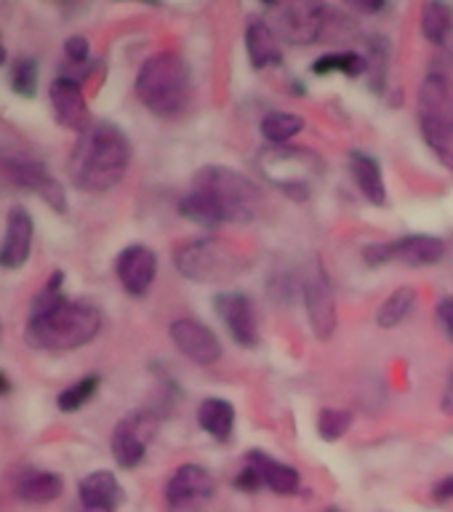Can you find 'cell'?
I'll return each instance as SVG.
<instances>
[{"label": "cell", "mask_w": 453, "mask_h": 512, "mask_svg": "<svg viewBox=\"0 0 453 512\" xmlns=\"http://www.w3.org/2000/svg\"><path fill=\"white\" fill-rule=\"evenodd\" d=\"M435 499H438V502H448V499H453V475L446 480H440L438 486H435Z\"/></svg>", "instance_id": "cell-36"}, {"label": "cell", "mask_w": 453, "mask_h": 512, "mask_svg": "<svg viewBox=\"0 0 453 512\" xmlns=\"http://www.w3.org/2000/svg\"><path fill=\"white\" fill-rule=\"evenodd\" d=\"M38 62L32 56H16L11 64V91L22 99L38 94Z\"/></svg>", "instance_id": "cell-29"}, {"label": "cell", "mask_w": 453, "mask_h": 512, "mask_svg": "<svg viewBox=\"0 0 453 512\" xmlns=\"http://www.w3.org/2000/svg\"><path fill=\"white\" fill-rule=\"evenodd\" d=\"M168 334L174 339L176 350L182 352L184 358H190L198 366H211L216 360L222 358V342L219 336L200 320L192 318H179L171 323Z\"/></svg>", "instance_id": "cell-13"}, {"label": "cell", "mask_w": 453, "mask_h": 512, "mask_svg": "<svg viewBox=\"0 0 453 512\" xmlns=\"http://www.w3.org/2000/svg\"><path fill=\"white\" fill-rule=\"evenodd\" d=\"M198 422L211 438L224 443V440H230L232 427H235V408H232L230 400L208 398L200 403Z\"/></svg>", "instance_id": "cell-24"}, {"label": "cell", "mask_w": 453, "mask_h": 512, "mask_svg": "<svg viewBox=\"0 0 453 512\" xmlns=\"http://www.w3.org/2000/svg\"><path fill=\"white\" fill-rule=\"evenodd\" d=\"M446 256V243L435 235H406L392 243H374L363 248V262L368 267L400 262L406 267H430Z\"/></svg>", "instance_id": "cell-9"}, {"label": "cell", "mask_w": 453, "mask_h": 512, "mask_svg": "<svg viewBox=\"0 0 453 512\" xmlns=\"http://www.w3.org/2000/svg\"><path fill=\"white\" fill-rule=\"evenodd\" d=\"M96 390H99V376L91 374L86 376V379H80V382L70 384V387H64V390L59 392V398H56V406H59V411H64V414L80 411L88 400L94 398Z\"/></svg>", "instance_id": "cell-30"}, {"label": "cell", "mask_w": 453, "mask_h": 512, "mask_svg": "<svg viewBox=\"0 0 453 512\" xmlns=\"http://www.w3.org/2000/svg\"><path fill=\"white\" fill-rule=\"evenodd\" d=\"M35 238V222L24 206H14L6 216V232L0 243V267L3 270H19L27 264Z\"/></svg>", "instance_id": "cell-16"}, {"label": "cell", "mask_w": 453, "mask_h": 512, "mask_svg": "<svg viewBox=\"0 0 453 512\" xmlns=\"http://www.w3.org/2000/svg\"><path fill=\"white\" fill-rule=\"evenodd\" d=\"M315 75H328V72H344L350 78H358L363 72H368V59L366 56L355 54V51H342V54H328L320 56L318 62L312 64Z\"/></svg>", "instance_id": "cell-28"}, {"label": "cell", "mask_w": 453, "mask_h": 512, "mask_svg": "<svg viewBox=\"0 0 453 512\" xmlns=\"http://www.w3.org/2000/svg\"><path fill=\"white\" fill-rule=\"evenodd\" d=\"M440 408H443V414L453 416V376L448 379L446 392H443V400H440Z\"/></svg>", "instance_id": "cell-37"}, {"label": "cell", "mask_w": 453, "mask_h": 512, "mask_svg": "<svg viewBox=\"0 0 453 512\" xmlns=\"http://www.w3.org/2000/svg\"><path fill=\"white\" fill-rule=\"evenodd\" d=\"M326 512H339V510H336V507H331V510H326Z\"/></svg>", "instance_id": "cell-40"}, {"label": "cell", "mask_w": 453, "mask_h": 512, "mask_svg": "<svg viewBox=\"0 0 453 512\" xmlns=\"http://www.w3.org/2000/svg\"><path fill=\"white\" fill-rule=\"evenodd\" d=\"M48 96H51V107H54V118L59 126L78 131V134H83L91 126V115H88V102L83 96V88H80V78H72V75L56 78L51 83Z\"/></svg>", "instance_id": "cell-15"}, {"label": "cell", "mask_w": 453, "mask_h": 512, "mask_svg": "<svg viewBox=\"0 0 453 512\" xmlns=\"http://www.w3.org/2000/svg\"><path fill=\"white\" fill-rule=\"evenodd\" d=\"M334 16L331 8L318 6V3H283V6H275L272 30L286 43L312 46V43L328 38Z\"/></svg>", "instance_id": "cell-8"}, {"label": "cell", "mask_w": 453, "mask_h": 512, "mask_svg": "<svg viewBox=\"0 0 453 512\" xmlns=\"http://www.w3.org/2000/svg\"><path fill=\"white\" fill-rule=\"evenodd\" d=\"M174 264L184 278L195 280V283L230 280L246 270V259L238 248H232L230 243L219 238H200L184 243L176 248Z\"/></svg>", "instance_id": "cell-6"}, {"label": "cell", "mask_w": 453, "mask_h": 512, "mask_svg": "<svg viewBox=\"0 0 453 512\" xmlns=\"http://www.w3.org/2000/svg\"><path fill=\"white\" fill-rule=\"evenodd\" d=\"M64 54H67V59H70L72 64L83 67V64L88 62V40L83 38V35H72V38H67V43H64Z\"/></svg>", "instance_id": "cell-33"}, {"label": "cell", "mask_w": 453, "mask_h": 512, "mask_svg": "<svg viewBox=\"0 0 453 512\" xmlns=\"http://www.w3.org/2000/svg\"><path fill=\"white\" fill-rule=\"evenodd\" d=\"M259 168L264 179H270L283 195L291 200H307L312 192V182L323 174V160L304 147H267L259 155Z\"/></svg>", "instance_id": "cell-5"}, {"label": "cell", "mask_w": 453, "mask_h": 512, "mask_svg": "<svg viewBox=\"0 0 453 512\" xmlns=\"http://www.w3.org/2000/svg\"><path fill=\"white\" fill-rule=\"evenodd\" d=\"M304 131V118L294 112H267L262 118V134L267 142L286 144Z\"/></svg>", "instance_id": "cell-27"}, {"label": "cell", "mask_w": 453, "mask_h": 512, "mask_svg": "<svg viewBox=\"0 0 453 512\" xmlns=\"http://www.w3.org/2000/svg\"><path fill=\"white\" fill-rule=\"evenodd\" d=\"M453 30V8L446 3H424L422 6V32L424 38L440 46L446 43L448 32Z\"/></svg>", "instance_id": "cell-26"}, {"label": "cell", "mask_w": 453, "mask_h": 512, "mask_svg": "<svg viewBox=\"0 0 453 512\" xmlns=\"http://www.w3.org/2000/svg\"><path fill=\"white\" fill-rule=\"evenodd\" d=\"M8 390H11V382H8V376L0 371V395H6Z\"/></svg>", "instance_id": "cell-38"}, {"label": "cell", "mask_w": 453, "mask_h": 512, "mask_svg": "<svg viewBox=\"0 0 453 512\" xmlns=\"http://www.w3.org/2000/svg\"><path fill=\"white\" fill-rule=\"evenodd\" d=\"M160 416L152 411H134L123 416L112 432V456L123 470H134L144 462L150 440L158 435Z\"/></svg>", "instance_id": "cell-10"}, {"label": "cell", "mask_w": 453, "mask_h": 512, "mask_svg": "<svg viewBox=\"0 0 453 512\" xmlns=\"http://www.w3.org/2000/svg\"><path fill=\"white\" fill-rule=\"evenodd\" d=\"M64 491V478L51 470L27 467L14 478V494L27 504H48L59 499Z\"/></svg>", "instance_id": "cell-20"}, {"label": "cell", "mask_w": 453, "mask_h": 512, "mask_svg": "<svg viewBox=\"0 0 453 512\" xmlns=\"http://www.w3.org/2000/svg\"><path fill=\"white\" fill-rule=\"evenodd\" d=\"M235 488L246 491V494H254V491H259V488H262V478H259V472H256L251 464H246V467L238 472V478H235Z\"/></svg>", "instance_id": "cell-34"}, {"label": "cell", "mask_w": 453, "mask_h": 512, "mask_svg": "<svg viewBox=\"0 0 453 512\" xmlns=\"http://www.w3.org/2000/svg\"><path fill=\"white\" fill-rule=\"evenodd\" d=\"M83 512H91V510H83Z\"/></svg>", "instance_id": "cell-41"}, {"label": "cell", "mask_w": 453, "mask_h": 512, "mask_svg": "<svg viewBox=\"0 0 453 512\" xmlns=\"http://www.w3.org/2000/svg\"><path fill=\"white\" fill-rule=\"evenodd\" d=\"M0 187L3 190H24L38 195L51 211L67 214V192L43 160L30 158L24 152L0 150Z\"/></svg>", "instance_id": "cell-7"}, {"label": "cell", "mask_w": 453, "mask_h": 512, "mask_svg": "<svg viewBox=\"0 0 453 512\" xmlns=\"http://www.w3.org/2000/svg\"><path fill=\"white\" fill-rule=\"evenodd\" d=\"M352 424L350 411H342V408H323L318 416V435L323 440H339L347 435Z\"/></svg>", "instance_id": "cell-31"}, {"label": "cell", "mask_w": 453, "mask_h": 512, "mask_svg": "<svg viewBox=\"0 0 453 512\" xmlns=\"http://www.w3.org/2000/svg\"><path fill=\"white\" fill-rule=\"evenodd\" d=\"M246 48L248 59L256 70L272 67V64H283V51H280V38L275 35L267 22H251L246 30Z\"/></svg>", "instance_id": "cell-22"}, {"label": "cell", "mask_w": 453, "mask_h": 512, "mask_svg": "<svg viewBox=\"0 0 453 512\" xmlns=\"http://www.w3.org/2000/svg\"><path fill=\"white\" fill-rule=\"evenodd\" d=\"M419 120L427 128L453 131V80L432 72L419 86Z\"/></svg>", "instance_id": "cell-14"}, {"label": "cell", "mask_w": 453, "mask_h": 512, "mask_svg": "<svg viewBox=\"0 0 453 512\" xmlns=\"http://www.w3.org/2000/svg\"><path fill=\"white\" fill-rule=\"evenodd\" d=\"M8 59V51H6V43H3V32H0V67L6 64Z\"/></svg>", "instance_id": "cell-39"}, {"label": "cell", "mask_w": 453, "mask_h": 512, "mask_svg": "<svg viewBox=\"0 0 453 512\" xmlns=\"http://www.w3.org/2000/svg\"><path fill=\"white\" fill-rule=\"evenodd\" d=\"M62 272L35 296L27 320V342L38 350H78L102 331V312L94 304L62 294Z\"/></svg>", "instance_id": "cell-2"}, {"label": "cell", "mask_w": 453, "mask_h": 512, "mask_svg": "<svg viewBox=\"0 0 453 512\" xmlns=\"http://www.w3.org/2000/svg\"><path fill=\"white\" fill-rule=\"evenodd\" d=\"M216 494V480L200 464H182L166 486V504L171 512H200Z\"/></svg>", "instance_id": "cell-12"}, {"label": "cell", "mask_w": 453, "mask_h": 512, "mask_svg": "<svg viewBox=\"0 0 453 512\" xmlns=\"http://www.w3.org/2000/svg\"><path fill=\"white\" fill-rule=\"evenodd\" d=\"M214 310L240 347H254L256 339H259V326H256L254 307H251L246 294L222 291V294L214 296Z\"/></svg>", "instance_id": "cell-17"}, {"label": "cell", "mask_w": 453, "mask_h": 512, "mask_svg": "<svg viewBox=\"0 0 453 512\" xmlns=\"http://www.w3.org/2000/svg\"><path fill=\"white\" fill-rule=\"evenodd\" d=\"M136 96L152 115L176 118L190 102V70L179 54L160 51L136 75Z\"/></svg>", "instance_id": "cell-4"}, {"label": "cell", "mask_w": 453, "mask_h": 512, "mask_svg": "<svg viewBox=\"0 0 453 512\" xmlns=\"http://www.w3.org/2000/svg\"><path fill=\"white\" fill-rule=\"evenodd\" d=\"M83 510L91 512H115L123 502V488L110 470H96L80 480L78 486Z\"/></svg>", "instance_id": "cell-19"}, {"label": "cell", "mask_w": 453, "mask_h": 512, "mask_svg": "<svg viewBox=\"0 0 453 512\" xmlns=\"http://www.w3.org/2000/svg\"><path fill=\"white\" fill-rule=\"evenodd\" d=\"M131 142L115 123L99 120L78 136L70 152V179L83 192H107L126 176Z\"/></svg>", "instance_id": "cell-3"}, {"label": "cell", "mask_w": 453, "mask_h": 512, "mask_svg": "<svg viewBox=\"0 0 453 512\" xmlns=\"http://www.w3.org/2000/svg\"><path fill=\"white\" fill-rule=\"evenodd\" d=\"M262 208V192L248 176L227 166H206L195 176L192 190L179 203V214L214 230L219 224H246Z\"/></svg>", "instance_id": "cell-1"}, {"label": "cell", "mask_w": 453, "mask_h": 512, "mask_svg": "<svg viewBox=\"0 0 453 512\" xmlns=\"http://www.w3.org/2000/svg\"><path fill=\"white\" fill-rule=\"evenodd\" d=\"M302 296L304 307H307V318H310L312 334L318 336L320 342H326L336 331V294L326 270L318 262H312V267L304 275Z\"/></svg>", "instance_id": "cell-11"}, {"label": "cell", "mask_w": 453, "mask_h": 512, "mask_svg": "<svg viewBox=\"0 0 453 512\" xmlns=\"http://www.w3.org/2000/svg\"><path fill=\"white\" fill-rule=\"evenodd\" d=\"M438 320L453 344V296H446V299L438 304Z\"/></svg>", "instance_id": "cell-35"}, {"label": "cell", "mask_w": 453, "mask_h": 512, "mask_svg": "<svg viewBox=\"0 0 453 512\" xmlns=\"http://www.w3.org/2000/svg\"><path fill=\"white\" fill-rule=\"evenodd\" d=\"M115 272H118L120 286L126 288V294L144 296L158 275V256L147 246H128L118 254Z\"/></svg>", "instance_id": "cell-18"}, {"label": "cell", "mask_w": 453, "mask_h": 512, "mask_svg": "<svg viewBox=\"0 0 453 512\" xmlns=\"http://www.w3.org/2000/svg\"><path fill=\"white\" fill-rule=\"evenodd\" d=\"M246 464H251L259 472L262 486L272 488L275 494H296L299 486H302V478H299V472L291 464L278 462V459H272V456L262 454V451H248Z\"/></svg>", "instance_id": "cell-21"}, {"label": "cell", "mask_w": 453, "mask_h": 512, "mask_svg": "<svg viewBox=\"0 0 453 512\" xmlns=\"http://www.w3.org/2000/svg\"><path fill=\"white\" fill-rule=\"evenodd\" d=\"M424 142L430 144V150L438 155V160L448 171H453V131H443V128H427L422 126Z\"/></svg>", "instance_id": "cell-32"}, {"label": "cell", "mask_w": 453, "mask_h": 512, "mask_svg": "<svg viewBox=\"0 0 453 512\" xmlns=\"http://www.w3.org/2000/svg\"><path fill=\"white\" fill-rule=\"evenodd\" d=\"M416 307V288L400 286L398 291H392L387 296V302H382V307L376 310V323L382 328H395L400 326L403 320L414 312Z\"/></svg>", "instance_id": "cell-25"}, {"label": "cell", "mask_w": 453, "mask_h": 512, "mask_svg": "<svg viewBox=\"0 0 453 512\" xmlns=\"http://www.w3.org/2000/svg\"><path fill=\"white\" fill-rule=\"evenodd\" d=\"M350 171L355 184H358V190L363 192V198H366L368 203H374V206H384V203H387V187H384L382 168H379V163H376L371 155H366V152L360 150L352 152Z\"/></svg>", "instance_id": "cell-23"}]
</instances>
